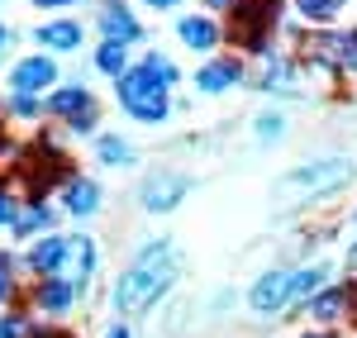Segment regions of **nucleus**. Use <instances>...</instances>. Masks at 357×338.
Instances as JSON below:
<instances>
[{
  "instance_id": "nucleus-1",
  "label": "nucleus",
  "mask_w": 357,
  "mask_h": 338,
  "mask_svg": "<svg viewBox=\"0 0 357 338\" xmlns=\"http://www.w3.org/2000/svg\"><path fill=\"white\" fill-rule=\"evenodd\" d=\"M181 272H186V262H181V253H176L172 238L143 243V253L119 272V282H114V291H110L114 314H124V319H129V314H148L172 286L181 282Z\"/></svg>"
},
{
  "instance_id": "nucleus-2",
  "label": "nucleus",
  "mask_w": 357,
  "mask_h": 338,
  "mask_svg": "<svg viewBox=\"0 0 357 338\" xmlns=\"http://www.w3.org/2000/svg\"><path fill=\"white\" fill-rule=\"evenodd\" d=\"M167 91H172V86L158 82V77L138 62V67H129V72L119 77V105H124V114L138 119V124H162L167 114H172Z\"/></svg>"
},
{
  "instance_id": "nucleus-3",
  "label": "nucleus",
  "mask_w": 357,
  "mask_h": 338,
  "mask_svg": "<svg viewBox=\"0 0 357 338\" xmlns=\"http://www.w3.org/2000/svg\"><path fill=\"white\" fill-rule=\"evenodd\" d=\"M281 15V0H238L234 5V20H229V38L248 48V53H272V29Z\"/></svg>"
},
{
  "instance_id": "nucleus-4",
  "label": "nucleus",
  "mask_w": 357,
  "mask_h": 338,
  "mask_svg": "<svg viewBox=\"0 0 357 338\" xmlns=\"http://www.w3.org/2000/svg\"><path fill=\"white\" fill-rule=\"evenodd\" d=\"M353 158H319V162H305V167H296L286 181H281V191L286 196H324V191H338L348 176H353Z\"/></svg>"
},
{
  "instance_id": "nucleus-5",
  "label": "nucleus",
  "mask_w": 357,
  "mask_h": 338,
  "mask_svg": "<svg viewBox=\"0 0 357 338\" xmlns=\"http://www.w3.org/2000/svg\"><path fill=\"white\" fill-rule=\"evenodd\" d=\"M191 196V176L186 171H153L143 186H138V205L148 210V215H172L181 200Z\"/></svg>"
},
{
  "instance_id": "nucleus-6",
  "label": "nucleus",
  "mask_w": 357,
  "mask_h": 338,
  "mask_svg": "<svg viewBox=\"0 0 357 338\" xmlns=\"http://www.w3.org/2000/svg\"><path fill=\"white\" fill-rule=\"evenodd\" d=\"M243 77L248 72H243L238 57H215V62H205V67L195 72V86H200V95H229Z\"/></svg>"
},
{
  "instance_id": "nucleus-7",
  "label": "nucleus",
  "mask_w": 357,
  "mask_h": 338,
  "mask_svg": "<svg viewBox=\"0 0 357 338\" xmlns=\"http://www.w3.org/2000/svg\"><path fill=\"white\" fill-rule=\"evenodd\" d=\"M100 181H91V176H67L62 181V205H67V215L72 220H91V215H100Z\"/></svg>"
},
{
  "instance_id": "nucleus-8",
  "label": "nucleus",
  "mask_w": 357,
  "mask_h": 338,
  "mask_svg": "<svg viewBox=\"0 0 357 338\" xmlns=\"http://www.w3.org/2000/svg\"><path fill=\"white\" fill-rule=\"evenodd\" d=\"M77 295H82V286L72 282V277H43V286H33V305L43 314H67L77 305Z\"/></svg>"
},
{
  "instance_id": "nucleus-9",
  "label": "nucleus",
  "mask_w": 357,
  "mask_h": 338,
  "mask_svg": "<svg viewBox=\"0 0 357 338\" xmlns=\"http://www.w3.org/2000/svg\"><path fill=\"white\" fill-rule=\"evenodd\" d=\"M353 300H357V286H319V291L305 300V310L314 314L319 324H333L338 314L353 310Z\"/></svg>"
},
{
  "instance_id": "nucleus-10",
  "label": "nucleus",
  "mask_w": 357,
  "mask_h": 338,
  "mask_svg": "<svg viewBox=\"0 0 357 338\" xmlns=\"http://www.w3.org/2000/svg\"><path fill=\"white\" fill-rule=\"evenodd\" d=\"M286 295H291V272H267V277H257L252 291H248V305L257 314H276L286 305Z\"/></svg>"
},
{
  "instance_id": "nucleus-11",
  "label": "nucleus",
  "mask_w": 357,
  "mask_h": 338,
  "mask_svg": "<svg viewBox=\"0 0 357 338\" xmlns=\"http://www.w3.org/2000/svg\"><path fill=\"white\" fill-rule=\"evenodd\" d=\"M29 267L38 272V277H53L67 267V238H57V233H38L33 243H29Z\"/></svg>"
},
{
  "instance_id": "nucleus-12",
  "label": "nucleus",
  "mask_w": 357,
  "mask_h": 338,
  "mask_svg": "<svg viewBox=\"0 0 357 338\" xmlns=\"http://www.w3.org/2000/svg\"><path fill=\"white\" fill-rule=\"evenodd\" d=\"M176 38H181L186 48H195V53H215L224 33H220V24L205 20V15H186V20H176Z\"/></svg>"
},
{
  "instance_id": "nucleus-13",
  "label": "nucleus",
  "mask_w": 357,
  "mask_h": 338,
  "mask_svg": "<svg viewBox=\"0 0 357 338\" xmlns=\"http://www.w3.org/2000/svg\"><path fill=\"white\" fill-rule=\"evenodd\" d=\"M53 82H57L53 57H24V62L10 72V86H15V91H48Z\"/></svg>"
},
{
  "instance_id": "nucleus-14",
  "label": "nucleus",
  "mask_w": 357,
  "mask_h": 338,
  "mask_svg": "<svg viewBox=\"0 0 357 338\" xmlns=\"http://www.w3.org/2000/svg\"><path fill=\"white\" fill-rule=\"evenodd\" d=\"M100 33L110 38V43H138L143 38V24H138L134 15L119 5V0H105V15H100Z\"/></svg>"
},
{
  "instance_id": "nucleus-15",
  "label": "nucleus",
  "mask_w": 357,
  "mask_h": 338,
  "mask_svg": "<svg viewBox=\"0 0 357 338\" xmlns=\"http://www.w3.org/2000/svg\"><path fill=\"white\" fill-rule=\"evenodd\" d=\"M33 38H38V48H48V53H77L86 33H82L77 20H53V24L33 29Z\"/></svg>"
},
{
  "instance_id": "nucleus-16",
  "label": "nucleus",
  "mask_w": 357,
  "mask_h": 338,
  "mask_svg": "<svg viewBox=\"0 0 357 338\" xmlns=\"http://www.w3.org/2000/svg\"><path fill=\"white\" fill-rule=\"evenodd\" d=\"M333 277L329 262H314V267H301V272H291V295H286V305H305L319 286Z\"/></svg>"
},
{
  "instance_id": "nucleus-17",
  "label": "nucleus",
  "mask_w": 357,
  "mask_h": 338,
  "mask_svg": "<svg viewBox=\"0 0 357 338\" xmlns=\"http://www.w3.org/2000/svg\"><path fill=\"white\" fill-rule=\"evenodd\" d=\"M86 105H96V95H91L82 82H67L48 95V114H57V119H72V114L86 110Z\"/></svg>"
},
{
  "instance_id": "nucleus-18",
  "label": "nucleus",
  "mask_w": 357,
  "mask_h": 338,
  "mask_svg": "<svg viewBox=\"0 0 357 338\" xmlns=\"http://www.w3.org/2000/svg\"><path fill=\"white\" fill-rule=\"evenodd\" d=\"M67 267H72V282L86 291V282L96 277V238H67Z\"/></svg>"
},
{
  "instance_id": "nucleus-19",
  "label": "nucleus",
  "mask_w": 357,
  "mask_h": 338,
  "mask_svg": "<svg viewBox=\"0 0 357 338\" xmlns=\"http://www.w3.org/2000/svg\"><path fill=\"white\" fill-rule=\"evenodd\" d=\"M15 233L20 238H33V233H53V210L43 205V200H33V205H24L20 215H15Z\"/></svg>"
},
{
  "instance_id": "nucleus-20",
  "label": "nucleus",
  "mask_w": 357,
  "mask_h": 338,
  "mask_svg": "<svg viewBox=\"0 0 357 338\" xmlns=\"http://www.w3.org/2000/svg\"><path fill=\"white\" fill-rule=\"evenodd\" d=\"M96 158H100L105 167H134L138 162V153L124 139H114V134H100V139H96Z\"/></svg>"
},
{
  "instance_id": "nucleus-21",
  "label": "nucleus",
  "mask_w": 357,
  "mask_h": 338,
  "mask_svg": "<svg viewBox=\"0 0 357 338\" xmlns=\"http://www.w3.org/2000/svg\"><path fill=\"white\" fill-rule=\"evenodd\" d=\"M96 72H105V77L119 82V77L129 72V43H110V38H105L100 53H96Z\"/></svg>"
},
{
  "instance_id": "nucleus-22",
  "label": "nucleus",
  "mask_w": 357,
  "mask_h": 338,
  "mask_svg": "<svg viewBox=\"0 0 357 338\" xmlns=\"http://www.w3.org/2000/svg\"><path fill=\"white\" fill-rule=\"evenodd\" d=\"M338 5L343 0H296V10H301L310 24H333L338 20Z\"/></svg>"
},
{
  "instance_id": "nucleus-23",
  "label": "nucleus",
  "mask_w": 357,
  "mask_h": 338,
  "mask_svg": "<svg viewBox=\"0 0 357 338\" xmlns=\"http://www.w3.org/2000/svg\"><path fill=\"white\" fill-rule=\"evenodd\" d=\"M252 129H257V143H267V148H276V143L286 139V119L281 114H257Z\"/></svg>"
},
{
  "instance_id": "nucleus-24",
  "label": "nucleus",
  "mask_w": 357,
  "mask_h": 338,
  "mask_svg": "<svg viewBox=\"0 0 357 338\" xmlns=\"http://www.w3.org/2000/svg\"><path fill=\"white\" fill-rule=\"evenodd\" d=\"M10 110L20 114V119H38V114L48 110V100H38V91H15V100H10Z\"/></svg>"
},
{
  "instance_id": "nucleus-25",
  "label": "nucleus",
  "mask_w": 357,
  "mask_h": 338,
  "mask_svg": "<svg viewBox=\"0 0 357 338\" xmlns=\"http://www.w3.org/2000/svg\"><path fill=\"white\" fill-rule=\"evenodd\" d=\"M143 67H148V72H153L158 82H167V86H176V82H181V72H176V67L167 62V53H148V57H143Z\"/></svg>"
},
{
  "instance_id": "nucleus-26",
  "label": "nucleus",
  "mask_w": 357,
  "mask_h": 338,
  "mask_svg": "<svg viewBox=\"0 0 357 338\" xmlns=\"http://www.w3.org/2000/svg\"><path fill=\"white\" fill-rule=\"evenodd\" d=\"M96 124H100V105H86L67 119V134H96Z\"/></svg>"
},
{
  "instance_id": "nucleus-27",
  "label": "nucleus",
  "mask_w": 357,
  "mask_h": 338,
  "mask_svg": "<svg viewBox=\"0 0 357 338\" xmlns=\"http://www.w3.org/2000/svg\"><path fill=\"white\" fill-rule=\"evenodd\" d=\"M24 334H29L24 314H5V319H0V338H24Z\"/></svg>"
},
{
  "instance_id": "nucleus-28",
  "label": "nucleus",
  "mask_w": 357,
  "mask_h": 338,
  "mask_svg": "<svg viewBox=\"0 0 357 338\" xmlns=\"http://www.w3.org/2000/svg\"><path fill=\"white\" fill-rule=\"evenodd\" d=\"M15 215H20V205L10 191H0V224H15Z\"/></svg>"
},
{
  "instance_id": "nucleus-29",
  "label": "nucleus",
  "mask_w": 357,
  "mask_h": 338,
  "mask_svg": "<svg viewBox=\"0 0 357 338\" xmlns=\"http://www.w3.org/2000/svg\"><path fill=\"white\" fill-rule=\"evenodd\" d=\"M10 295H15V286H10V267H5V262H0V305H5V300H10Z\"/></svg>"
},
{
  "instance_id": "nucleus-30",
  "label": "nucleus",
  "mask_w": 357,
  "mask_h": 338,
  "mask_svg": "<svg viewBox=\"0 0 357 338\" xmlns=\"http://www.w3.org/2000/svg\"><path fill=\"white\" fill-rule=\"evenodd\" d=\"M105 338H129V324H110V329H105Z\"/></svg>"
},
{
  "instance_id": "nucleus-31",
  "label": "nucleus",
  "mask_w": 357,
  "mask_h": 338,
  "mask_svg": "<svg viewBox=\"0 0 357 338\" xmlns=\"http://www.w3.org/2000/svg\"><path fill=\"white\" fill-rule=\"evenodd\" d=\"M33 5H43V10H62V5H77V0H33Z\"/></svg>"
},
{
  "instance_id": "nucleus-32",
  "label": "nucleus",
  "mask_w": 357,
  "mask_h": 338,
  "mask_svg": "<svg viewBox=\"0 0 357 338\" xmlns=\"http://www.w3.org/2000/svg\"><path fill=\"white\" fill-rule=\"evenodd\" d=\"M205 5H210V10H234L238 0H205Z\"/></svg>"
},
{
  "instance_id": "nucleus-33",
  "label": "nucleus",
  "mask_w": 357,
  "mask_h": 338,
  "mask_svg": "<svg viewBox=\"0 0 357 338\" xmlns=\"http://www.w3.org/2000/svg\"><path fill=\"white\" fill-rule=\"evenodd\" d=\"M143 5H153V10H172V5H181V0H143Z\"/></svg>"
},
{
  "instance_id": "nucleus-34",
  "label": "nucleus",
  "mask_w": 357,
  "mask_h": 338,
  "mask_svg": "<svg viewBox=\"0 0 357 338\" xmlns=\"http://www.w3.org/2000/svg\"><path fill=\"white\" fill-rule=\"evenodd\" d=\"M301 338H333V334H324V329H310V334H301Z\"/></svg>"
},
{
  "instance_id": "nucleus-35",
  "label": "nucleus",
  "mask_w": 357,
  "mask_h": 338,
  "mask_svg": "<svg viewBox=\"0 0 357 338\" xmlns=\"http://www.w3.org/2000/svg\"><path fill=\"white\" fill-rule=\"evenodd\" d=\"M24 338H57V334H33V329H29V334Z\"/></svg>"
},
{
  "instance_id": "nucleus-36",
  "label": "nucleus",
  "mask_w": 357,
  "mask_h": 338,
  "mask_svg": "<svg viewBox=\"0 0 357 338\" xmlns=\"http://www.w3.org/2000/svg\"><path fill=\"white\" fill-rule=\"evenodd\" d=\"M5 38H10V33H5V24H0V48H5Z\"/></svg>"
},
{
  "instance_id": "nucleus-37",
  "label": "nucleus",
  "mask_w": 357,
  "mask_h": 338,
  "mask_svg": "<svg viewBox=\"0 0 357 338\" xmlns=\"http://www.w3.org/2000/svg\"><path fill=\"white\" fill-rule=\"evenodd\" d=\"M353 224H357V215H353Z\"/></svg>"
},
{
  "instance_id": "nucleus-38",
  "label": "nucleus",
  "mask_w": 357,
  "mask_h": 338,
  "mask_svg": "<svg viewBox=\"0 0 357 338\" xmlns=\"http://www.w3.org/2000/svg\"><path fill=\"white\" fill-rule=\"evenodd\" d=\"M57 338H67V334H57Z\"/></svg>"
}]
</instances>
